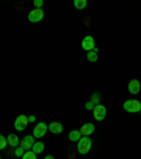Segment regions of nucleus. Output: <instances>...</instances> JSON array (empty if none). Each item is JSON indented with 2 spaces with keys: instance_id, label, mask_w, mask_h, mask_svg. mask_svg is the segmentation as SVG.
Wrapping results in <instances>:
<instances>
[{
  "instance_id": "obj_22",
  "label": "nucleus",
  "mask_w": 141,
  "mask_h": 159,
  "mask_svg": "<svg viewBox=\"0 0 141 159\" xmlns=\"http://www.w3.org/2000/svg\"><path fill=\"white\" fill-rule=\"evenodd\" d=\"M28 122H35V116H34V115H30L28 116Z\"/></svg>"
},
{
  "instance_id": "obj_9",
  "label": "nucleus",
  "mask_w": 141,
  "mask_h": 159,
  "mask_svg": "<svg viewBox=\"0 0 141 159\" xmlns=\"http://www.w3.org/2000/svg\"><path fill=\"white\" fill-rule=\"evenodd\" d=\"M97 104H100V95H99L97 93H95L92 97H90V99L85 104V108L89 109V111H93V108H95Z\"/></svg>"
},
{
  "instance_id": "obj_24",
  "label": "nucleus",
  "mask_w": 141,
  "mask_h": 159,
  "mask_svg": "<svg viewBox=\"0 0 141 159\" xmlns=\"http://www.w3.org/2000/svg\"><path fill=\"white\" fill-rule=\"evenodd\" d=\"M0 159H2V156H0Z\"/></svg>"
},
{
  "instance_id": "obj_5",
  "label": "nucleus",
  "mask_w": 141,
  "mask_h": 159,
  "mask_svg": "<svg viewBox=\"0 0 141 159\" xmlns=\"http://www.w3.org/2000/svg\"><path fill=\"white\" fill-rule=\"evenodd\" d=\"M43 19H44L43 9H34L28 13V21H31V23H39Z\"/></svg>"
},
{
  "instance_id": "obj_2",
  "label": "nucleus",
  "mask_w": 141,
  "mask_h": 159,
  "mask_svg": "<svg viewBox=\"0 0 141 159\" xmlns=\"http://www.w3.org/2000/svg\"><path fill=\"white\" fill-rule=\"evenodd\" d=\"M123 108H124L127 112H131V114L140 112L141 102L137 101V99H127V101H124V104H123Z\"/></svg>"
},
{
  "instance_id": "obj_16",
  "label": "nucleus",
  "mask_w": 141,
  "mask_h": 159,
  "mask_svg": "<svg viewBox=\"0 0 141 159\" xmlns=\"http://www.w3.org/2000/svg\"><path fill=\"white\" fill-rule=\"evenodd\" d=\"M73 6L78 10H85L86 6H88V2H86V0H75V2H73Z\"/></svg>"
},
{
  "instance_id": "obj_11",
  "label": "nucleus",
  "mask_w": 141,
  "mask_h": 159,
  "mask_svg": "<svg viewBox=\"0 0 141 159\" xmlns=\"http://www.w3.org/2000/svg\"><path fill=\"white\" fill-rule=\"evenodd\" d=\"M79 131H81L82 136H90L95 132V125H93L92 122H88V124H85V125H82V128L79 129Z\"/></svg>"
},
{
  "instance_id": "obj_7",
  "label": "nucleus",
  "mask_w": 141,
  "mask_h": 159,
  "mask_svg": "<svg viewBox=\"0 0 141 159\" xmlns=\"http://www.w3.org/2000/svg\"><path fill=\"white\" fill-rule=\"evenodd\" d=\"M34 143H35V138L33 135H26L23 139H20V146L24 151H30V149L33 148Z\"/></svg>"
},
{
  "instance_id": "obj_13",
  "label": "nucleus",
  "mask_w": 141,
  "mask_h": 159,
  "mask_svg": "<svg viewBox=\"0 0 141 159\" xmlns=\"http://www.w3.org/2000/svg\"><path fill=\"white\" fill-rule=\"evenodd\" d=\"M68 138H69V141H71V142H78L79 139L82 138V134H81V131H79V129H73V131H71V132H69Z\"/></svg>"
},
{
  "instance_id": "obj_8",
  "label": "nucleus",
  "mask_w": 141,
  "mask_h": 159,
  "mask_svg": "<svg viewBox=\"0 0 141 159\" xmlns=\"http://www.w3.org/2000/svg\"><path fill=\"white\" fill-rule=\"evenodd\" d=\"M95 39H93L92 36H85L82 40V48L86 50V51H93V48H95Z\"/></svg>"
},
{
  "instance_id": "obj_4",
  "label": "nucleus",
  "mask_w": 141,
  "mask_h": 159,
  "mask_svg": "<svg viewBox=\"0 0 141 159\" xmlns=\"http://www.w3.org/2000/svg\"><path fill=\"white\" fill-rule=\"evenodd\" d=\"M47 131H48V124L38 122L35 126H34L33 136H34V138H43V136L47 134Z\"/></svg>"
},
{
  "instance_id": "obj_18",
  "label": "nucleus",
  "mask_w": 141,
  "mask_h": 159,
  "mask_svg": "<svg viewBox=\"0 0 141 159\" xmlns=\"http://www.w3.org/2000/svg\"><path fill=\"white\" fill-rule=\"evenodd\" d=\"M86 57H88V60L90 61V63H95V61H97V53H96V51H89Z\"/></svg>"
},
{
  "instance_id": "obj_12",
  "label": "nucleus",
  "mask_w": 141,
  "mask_h": 159,
  "mask_svg": "<svg viewBox=\"0 0 141 159\" xmlns=\"http://www.w3.org/2000/svg\"><path fill=\"white\" fill-rule=\"evenodd\" d=\"M48 131L49 132H52V134H55V135L62 134L64 125L61 122H51V124H48Z\"/></svg>"
},
{
  "instance_id": "obj_1",
  "label": "nucleus",
  "mask_w": 141,
  "mask_h": 159,
  "mask_svg": "<svg viewBox=\"0 0 141 159\" xmlns=\"http://www.w3.org/2000/svg\"><path fill=\"white\" fill-rule=\"evenodd\" d=\"M92 148V139L89 136H82V138L78 141V145H76V149L81 155H86V153L90 151Z\"/></svg>"
},
{
  "instance_id": "obj_14",
  "label": "nucleus",
  "mask_w": 141,
  "mask_h": 159,
  "mask_svg": "<svg viewBox=\"0 0 141 159\" xmlns=\"http://www.w3.org/2000/svg\"><path fill=\"white\" fill-rule=\"evenodd\" d=\"M7 143H9L10 146H13V148H17V146L20 145V139L17 135H14V134H10L9 136H7Z\"/></svg>"
},
{
  "instance_id": "obj_6",
  "label": "nucleus",
  "mask_w": 141,
  "mask_h": 159,
  "mask_svg": "<svg viewBox=\"0 0 141 159\" xmlns=\"http://www.w3.org/2000/svg\"><path fill=\"white\" fill-rule=\"evenodd\" d=\"M27 125H28V116L23 115V114L17 116L16 121H14V128L17 131H24L27 128Z\"/></svg>"
},
{
  "instance_id": "obj_19",
  "label": "nucleus",
  "mask_w": 141,
  "mask_h": 159,
  "mask_svg": "<svg viewBox=\"0 0 141 159\" xmlns=\"http://www.w3.org/2000/svg\"><path fill=\"white\" fill-rule=\"evenodd\" d=\"M7 145H9V143H7V138H4V136L0 134V151H2V149H4Z\"/></svg>"
},
{
  "instance_id": "obj_3",
  "label": "nucleus",
  "mask_w": 141,
  "mask_h": 159,
  "mask_svg": "<svg viewBox=\"0 0 141 159\" xmlns=\"http://www.w3.org/2000/svg\"><path fill=\"white\" fill-rule=\"evenodd\" d=\"M106 114H107V109L103 104H97V105L93 108V118L96 121H103L106 118Z\"/></svg>"
},
{
  "instance_id": "obj_21",
  "label": "nucleus",
  "mask_w": 141,
  "mask_h": 159,
  "mask_svg": "<svg viewBox=\"0 0 141 159\" xmlns=\"http://www.w3.org/2000/svg\"><path fill=\"white\" fill-rule=\"evenodd\" d=\"M43 6H44L43 0H34V7H35V9H41Z\"/></svg>"
},
{
  "instance_id": "obj_15",
  "label": "nucleus",
  "mask_w": 141,
  "mask_h": 159,
  "mask_svg": "<svg viewBox=\"0 0 141 159\" xmlns=\"http://www.w3.org/2000/svg\"><path fill=\"white\" fill-rule=\"evenodd\" d=\"M44 149H45V145H44V142H41V141H38V142H35L33 145V148H31V151H33L35 155H38V153L44 152Z\"/></svg>"
},
{
  "instance_id": "obj_17",
  "label": "nucleus",
  "mask_w": 141,
  "mask_h": 159,
  "mask_svg": "<svg viewBox=\"0 0 141 159\" xmlns=\"http://www.w3.org/2000/svg\"><path fill=\"white\" fill-rule=\"evenodd\" d=\"M21 159H37V155L33 152V151H26L24 155L21 156Z\"/></svg>"
},
{
  "instance_id": "obj_20",
  "label": "nucleus",
  "mask_w": 141,
  "mask_h": 159,
  "mask_svg": "<svg viewBox=\"0 0 141 159\" xmlns=\"http://www.w3.org/2000/svg\"><path fill=\"white\" fill-rule=\"evenodd\" d=\"M24 152H26V151H24V149L21 148V146H19V148H17L16 151H14V155H16L17 158H21V156L24 155Z\"/></svg>"
},
{
  "instance_id": "obj_10",
  "label": "nucleus",
  "mask_w": 141,
  "mask_h": 159,
  "mask_svg": "<svg viewBox=\"0 0 141 159\" xmlns=\"http://www.w3.org/2000/svg\"><path fill=\"white\" fill-rule=\"evenodd\" d=\"M127 88H128V93L133 94V95H135V94H138L141 91V84H140L138 80H131V81L128 83Z\"/></svg>"
},
{
  "instance_id": "obj_23",
  "label": "nucleus",
  "mask_w": 141,
  "mask_h": 159,
  "mask_svg": "<svg viewBox=\"0 0 141 159\" xmlns=\"http://www.w3.org/2000/svg\"><path fill=\"white\" fill-rule=\"evenodd\" d=\"M44 159H55V158H54L52 155H47V156H45V158H44Z\"/></svg>"
}]
</instances>
